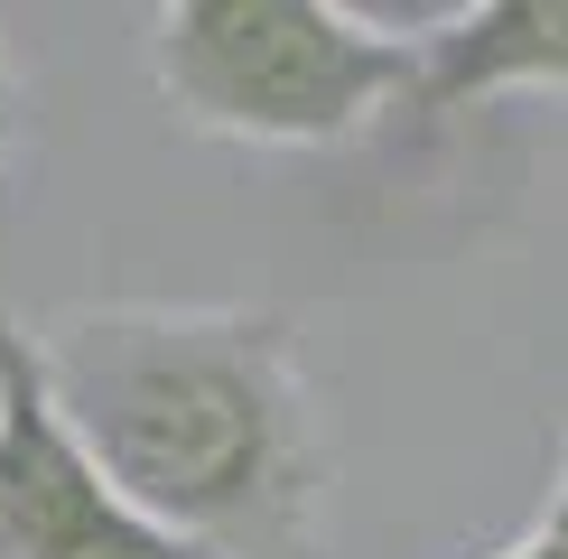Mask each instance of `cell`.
<instances>
[{
    "label": "cell",
    "instance_id": "obj_1",
    "mask_svg": "<svg viewBox=\"0 0 568 559\" xmlns=\"http://www.w3.org/2000/svg\"><path fill=\"white\" fill-rule=\"evenodd\" d=\"M47 402L131 512L205 559H317L326 429L290 317L112 298L29 326Z\"/></svg>",
    "mask_w": 568,
    "mask_h": 559
},
{
    "label": "cell",
    "instance_id": "obj_2",
    "mask_svg": "<svg viewBox=\"0 0 568 559\" xmlns=\"http://www.w3.org/2000/svg\"><path fill=\"white\" fill-rule=\"evenodd\" d=\"M419 38L326 0H169L150 19V84L205 140L336 150L410 93Z\"/></svg>",
    "mask_w": 568,
    "mask_h": 559
},
{
    "label": "cell",
    "instance_id": "obj_3",
    "mask_svg": "<svg viewBox=\"0 0 568 559\" xmlns=\"http://www.w3.org/2000/svg\"><path fill=\"white\" fill-rule=\"evenodd\" d=\"M0 559H205L131 512L122 485L65 429L29 326H0Z\"/></svg>",
    "mask_w": 568,
    "mask_h": 559
},
{
    "label": "cell",
    "instance_id": "obj_4",
    "mask_svg": "<svg viewBox=\"0 0 568 559\" xmlns=\"http://www.w3.org/2000/svg\"><path fill=\"white\" fill-rule=\"evenodd\" d=\"M494 93H568V0H476L410 57V112H476Z\"/></svg>",
    "mask_w": 568,
    "mask_h": 559
},
{
    "label": "cell",
    "instance_id": "obj_5",
    "mask_svg": "<svg viewBox=\"0 0 568 559\" xmlns=\"http://www.w3.org/2000/svg\"><path fill=\"white\" fill-rule=\"evenodd\" d=\"M19 140V65H10V38H0V159Z\"/></svg>",
    "mask_w": 568,
    "mask_h": 559
},
{
    "label": "cell",
    "instance_id": "obj_6",
    "mask_svg": "<svg viewBox=\"0 0 568 559\" xmlns=\"http://www.w3.org/2000/svg\"><path fill=\"white\" fill-rule=\"evenodd\" d=\"M540 541H559V550H568V466H559V495H550V512H540Z\"/></svg>",
    "mask_w": 568,
    "mask_h": 559
},
{
    "label": "cell",
    "instance_id": "obj_7",
    "mask_svg": "<svg viewBox=\"0 0 568 559\" xmlns=\"http://www.w3.org/2000/svg\"><path fill=\"white\" fill-rule=\"evenodd\" d=\"M494 559H568L559 541H540V531H531V541H513V550H494Z\"/></svg>",
    "mask_w": 568,
    "mask_h": 559
}]
</instances>
